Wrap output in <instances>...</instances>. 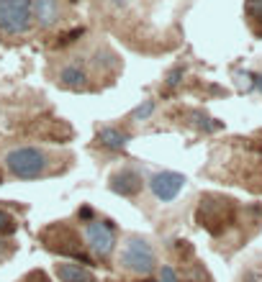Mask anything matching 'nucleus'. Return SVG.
<instances>
[{
	"label": "nucleus",
	"mask_w": 262,
	"mask_h": 282,
	"mask_svg": "<svg viewBox=\"0 0 262 282\" xmlns=\"http://www.w3.org/2000/svg\"><path fill=\"white\" fill-rule=\"evenodd\" d=\"M0 262H3V254H0Z\"/></svg>",
	"instance_id": "obj_24"
},
{
	"label": "nucleus",
	"mask_w": 262,
	"mask_h": 282,
	"mask_svg": "<svg viewBox=\"0 0 262 282\" xmlns=\"http://www.w3.org/2000/svg\"><path fill=\"white\" fill-rule=\"evenodd\" d=\"M39 238L44 241V246H47L49 251H54L59 256H67V259H75V262H80L85 267H93V256L85 251V244L80 241V233L72 226L52 223L39 233Z\"/></svg>",
	"instance_id": "obj_1"
},
{
	"label": "nucleus",
	"mask_w": 262,
	"mask_h": 282,
	"mask_svg": "<svg viewBox=\"0 0 262 282\" xmlns=\"http://www.w3.org/2000/svg\"><path fill=\"white\" fill-rule=\"evenodd\" d=\"M118 264L128 272H134V274L149 277L155 272V264H157L155 246L142 236H128L121 246V251H118Z\"/></svg>",
	"instance_id": "obj_3"
},
{
	"label": "nucleus",
	"mask_w": 262,
	"mask_h": 282,
	"mask_svg": "<svg viewBox=\"0 0 262 282\" xmlns=\"http://www.w3.org/2000/svg\"><path fill=\"white\" fill-rule=\"evenodd\" d=\"M157 282H178V272H175L170 264H162L160 269V279Z\"/></svg>",
	"instance_id": "obj_19"
},
{
	"label": "nucleus",
	"mask_w": 262,
	"mask_h": 282,
	"mask_svg": "<svg viewBox=\"0 0 262 282\" xmlns=\"http://www.w3.org/2000/svg\"><path fill=\"white\" fill-rule=\"evenodd\" d=\"M242 282H262V269H254V267H249V269L244 272Z\"/></svg>",
	"instance_id": "obj_20"
},
{
	"label": "nucleus",
	"mask_w": 262,
	"mask_h": 282,
	"mask_svg": "<svg viewBox=\"0 0 262 282\" xmlns=\"http://www.w3.org/2000/svg\"><path fill=\"white\" fill-rule=\"evenodd\" d=\"M6 167L16 180H39L49 175V154L41 146H16L6 154Z\"/></svg>",
	"instance_id": "obj_2"
},
{
	"label": "nucleus",
	"mask_w": 262,
	"mask_h": 282,
	"mask_svg": "<svg viewBox=\"0 0 262 282\" xmlns=\"http://www.w3.org/2000/svg\"><path fill=\"white\" fill-rule=\"evenodd\" d=\"M59 85L62 88H70V90H82L87 85V72L80 64H67V67L59 70Z\"/></svg>",
	"instance_id": "obj_12"
},
{
	"label": "nucleus",
	"mask_w": 262,
	"mask_h": 282,
	"mask_svg": "<svg viewBox=\"0 0 262 282\" xmlns=\"http://www.w3.org/2000/svg\"><path fill=\"white\" fill-rule=\"evenodd\" d=\"M70 3H77V0H70Z\"/></svg>",
	"instance_id": "obj_25"
},
{
	"label": "nucleus",
	"mask_w": 262,
	"mask_h": 282,
	"mask_svg": "<svg viewBox=\"0 0 262 282\" xmlns=\"http://www.w3.org/2000/svg\"><path fill=\"white\" fill-rule=\"evenodd\" d=\"M142 282H157V279H149V277H147V279H142Z\"/></svg>",
	"instance_id": "obj_23"
},
{
	"label": "nucleus",
	"mask_w": 262,
	"mask_h": 282,
	"mask_svg": "<svg viewBox=\"0 0 262 282\" xmlns=\"http://www.w3.org/2000/svg\"><path fill=\"white\" fill-rule=\"evenodd\" d=\"M183 187H185V175H180V172L165 169V172H157V175L149 177V190L160 203H172Z\"/></svg>",
	"instance_id": "obj_7"
},
{
	"label": "nucleus",
	"mask_w": 262,
	"mask_h": 282,
	"mask_svg": "<svg viewBox=\"0 0 262 282\" xmlns=\"http://www.w3.org/2000/svg\"><path fill=\"white\" fill-rule=\"evenodd\" d=\"M59 18V3L57 0H34V21H39L41 29L57 24Z\"/></svg>",
	"instance_id": "obj_11"
},
{
	"label": "nucleus",
	"mask_w": 262,
	"mask_h": 282,
	"mask_svg": "<svg viewBox=\"0 0 262 282\" xmlns=\"http://www.w3.org/2000/svg\"><path fill=\"white\" fill-rule=\"evenodd\" d=\"M18 282H52V279L47 277V272H41V269H31V272H26L24 277H21Z\"/></svg>",
	"instance_id": "obj_18"
},
{
	"label": "nucleus",
	"mask_w": 262,
	"mask_h": 282,
	"mask_svg": "<svg viewBox=\"0 0 262 282\" xmlns=\"http://www.w3.org/2000/svg\"><path fill=\"white\" fill-rule=\"evenodd\" d=\"M54 274L59 282H98L95 274L87 269L85 264H75V262H59L54 264Z\"/></svg>",
	"instance_id": "obj_9"
},
{
	"label": "nucleus",
	"mask_w": 262,
	"mask_h": 282,
	"mask_svg": "<svg viewBox=\"0 0 262 282\" xmlns=\"http://www.w3.org/2000/svg\"><path fill=\"white\" fill-rule=\"evenodd\" d=\"M77 218H80V221H85V223H87V221H93V218H95V215H93V208H90V205H82V208L77 210Z\"/></svg>",
	"instance_id": "obj_21"
},
{
	"label": "nucleus",
	"mask_w": 262,
	"mask_h": 282,
	"mask_svg": "<svg viewBox=\"0 0 262 282\" xmlns=\"http://www.w3.org/2000/svg\"><path fill=\"white\" fill-rule=\"evenodd\" d=\"M155 108H157L155 100H144V103H139L134 111L128 113V121H147L152 113H155Z\"/></svg>",
	"instance_id": "obj_13"
},
{
	"label": "nucleus",
	"mask_w": 262,
	"mask_h": 282,
	"mask_svg": "<svg viewBox=\"0 0 262 282\" xmlns=\"http://www.w3.org/2000/svg\"><path fill=\"white\" fill-rule=\"evenodd\" d=\"M0 182H3V177H0Z\"/></svg>",
	"instance_id": "obj_26"
},
{
	"label": "nucleus",
	"mask_w": 262,
	"mask_h": 282,
	"mask_svg": "<svg viewBox=\"0 0 262 282\" xmlns=\"http://www.w3.org/2000/svg\"><path fill=\"white\" fill-rule=\"evenodd\" d=\"M229 210H231V200H221V198H213V195H208V198L201 200L195 218H198V223L206 231L218 233V231L226 226V221H231Z\"/></svg>",
	"instance_id": "obj_6"
},
{
	"label": "nucleus",
	"mask_w": 262,
	"mask_h": 282,
	"mask_svg": "<svg viewBox=\"0 0 262 282\" xmlns=\"http://www.w3.org/2000/svg\"><path fill=\"white\" fill-rule=\"evenodd\" d=\"M34 24V0H0V31L8 36L26 34Z\"/></svg>",
	"instance_id": "obj_4"
},
{
	"label": "nucleus",
	"mask_w": 262,
	"mask_h": 282,
	"mask_svg": "<svg viewBox=\"0 0 262 282\" xmlns=\"http://www.w3.org/2000/svg\"><path fill=\"white\" fill-rule=\"evenodd\" d=\"M95 139H98L100 146L111 149V151H121V149H126V144L131 141V136H128L126 131H121V128H116V126H105V128H100Z\"/></svg>",
	"instance_id": "obj_10"
},
{
	"label": "nucleus",
	"mask_w": 262,
	"mask_h": 282,
	"mask_svg": "<svg viewBox=\"0 0 262 282\" xmlns=\"http://www.w3.org/2000/svg\"><path fill=\"white\" fill-rule=\"evenodd\" d=\"M247 16L254 24H262V0H247Z\"/></svg>",
	"instance_id": "obj_17"
},
{
	"label": "nucleus",
	"mask_w": 262,
	"mask_h": 282,
	"mask_svg": "<svg viewBox=\"0 0 262 282\" xmlns=\"http://www.w3.org/2000/svg\"><path fill=\"white\" fill-rule=\"evenodd\" d=\"M18 228V223H16V218L8 213V210H0V236H8V233H13Z\"/></svg>",
	"instance_id": "obj_15"
},
{
	"label": "nucleus",
	"mask_w": 262,
	"mask_h": 282,
	"mask_svg": "<svg viewBox=\"0 0 262 282\" xmlns=\"http://www.w3.org/2000/svg\"><path fill=\"white\" fill-rule=\"evenodd\" d=\"M85 246L95 259H105L116 249V226L105 218H93L85 223Z\"/></svg>",
	"instance_id": "obj_5"
},
{
	"label": "nucleus",
	"mask_w": 262,
	"mask_h": 282,
	"mask_svg": "<svg viewBox=\"0 0 262 282\" xmlns=\"http://www.w3.org/2000/svg\"><path fill=\"white\" fill-rule=\"evenodd\" d=\"M82 34H85V29H82V26H75L72 31L59 34V36H57V47H70V44H75V41H77Z\"/></svg>",
	"instance_id": "obj_14"
},
{
	"label": "nucleus",
	"mask_w": 262,
	"mask_h": 282,
	"mask_svg": "<svg viewBox=\"0 0 262 282\" xmlns=\"http://www.w3.org/2000/svg\"><path fill=\"white\" fill-rule=\"evenodd\" d=\"M183 75H185V67L183 64H178V67H172L170 72H167V77H165V85L172 90V88H178V85L183 82Z\"/></svg>",
	"instance_id": "obj_16"
},
{
	"label": "nucleus",
	"mask_w": 262,
	"mask_h": 282,
	"mask_svg": "<svg viewBox=\"0 0 262 282\" xmlns=\"http://www.w3.org/2000/svg\"><path fill=\"white\" fill-rule=\"evenodd\" d=\"M142 187H144L142 175L131 167H123L121 172H116L111 177V190L116 195H121V198H134L137 192H142Z\"/></svg>",
	"instance_id": "obj_8"
},
{
	"label": "nucleus",
	"mask_w": 262,
	"mask_h": 282,
	"mask_svg": "<svg viewBox=\"0 0 262 282\" xmlns=\"http://www.w3.org/2000/svg\"><path fill=\"white\" fill-rule=\"evenodd\" d=\"M113 6H126V0H111Z\"/></svg>",
	"instance_id": "obj_22"
}]
</instances>
